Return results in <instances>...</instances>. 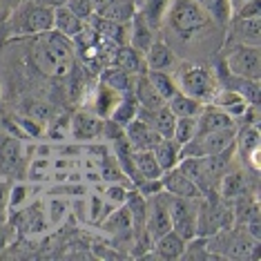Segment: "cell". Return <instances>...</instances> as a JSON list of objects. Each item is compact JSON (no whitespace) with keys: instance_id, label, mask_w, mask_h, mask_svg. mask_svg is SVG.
I'll use <instances>...</instances> for the list:
<instances>
[{"instance_id":"6da1fadb","label":"cell","mask_w":261,"mask_h":261,"mask_svg":"<svg viewBox=\"0 0 261 261\" xmlns=\"http://www.w3.org/2000/svg\"><path fill=\"white\" fill-rule=\"evenodd\" d=\"M29 61L47 79H67L76 69V49L72 38L58 32H43L32 40Z\"/></svg>"},{"instance_id":"7a4b0ae2","label":"cell","mask_w":261,"mask_h":261,"mask_svg":"<svg viewBox=\"0 0 261 261\" xmlns=\"http://www.w3.org/2000/svg\"><path fill=\"white\" fill-rule=\"evenodd\" d=\"M161 29L186 45L210 38L212 32H221V27H217L210 16L197 5V0H170Z\"/></svg>"},{"instance_id":"3957f363","label":"cell","mask_w":261,"mask_h":261,"mask_svg":"<svg viewBox=\"0 0 261 261\" xmlns=\"http://www.w3.org/2000/svg\"><path fill=\"white\" fill-rule=\"evenodd\" d=\"M3 29L9 36H38L54 29V7L40 0H22L3 20Z\"/></svg>"},{"instance_id":"277c9868","label":"cell","mask_w":261,"mask_h":261,"mask_svg":"<svg viewBox=\"0 0 261 261\" xmlns=\"http://www.w3.org/2000/svg\"><path fill=\"white\" fill-rule=\"evenodd\" d=\"M174 79L179 85V92L197 98L199 103H210L217 90L221 87L219 74L210 65H192V63H179L174 69Z\"/></svg>"},{"instance_id":"5b68a950","label":"cell","mask_w":261,"mask_h":261,"mask_svg":"<svg viewBox=\"0 0 261 261\" xmlns=\"http://www.w3.org/2000/svg\"><path fill=\"white\" fill-rule=\"evenodd\" d=\"M261 47L259 45H230L223 58V69L239 79H261Z\"/></svg>"},{"instance_id":"8992f818","label":"cell","mask_w":261,"mask_h":261,"mask_svg":"<svg viewBox=\"0 0 261 261\" xmlns=\"http://www.w3.org/2000/svg\"><path fill=\"white\" fill-rule=\"evenodd\" d=\"M168 210L172 219V230L186 241L197 239L199 199H186V197H172V194H168Z\"/></svg>"},{"instance_id":"52a82bcc","label":"cell","mask_w":261,"mask_h":261,"mask_svg":"<svg viewBox=\"0 0 261 261\" xmlns=\"http://www.w3.org/2000/svg\"><path fill=\"white\" fill-rule=\"evenodd\" d=\"M234 136H237V127L197 134L192 141H188L186 145H181V159H188V156H212V154H219V152L228 150L230 145H234Z\"/></svg>"},{"instance_id":"ba28073f","label":"cell","mask_w":261,"mask_h":261,"mask_svg":"<svg viewBox=\"0 0 261 261\" xmlns=\"http://www.w3.org/2000/svg\"><path fill=\"white\" fill-rule=\"evenodd\" d=\"M145 58V67L147 69H156V72H172L174 74V69L179 67V54L174 51V47L170 43H165V40L156 38L154 40V45L150 49L143 54Z\"/></svg>"},{"instance_id":"9c48e42d","label":"cell","mask_w":261,"mask_h":261,"mask_svg":"<svg viewBox=\"0 0 261 261\" xmlns=\"http://www.w3.org/2000/svg\"><path fill=\"white\" fill-rule=\"evenodd\" d=\"M230 43L232 45H259L261 43V16L259 18H239L232 16L228 22Z\"/></svg>"},{"instance_id":"30bf717a","label":"cell","mask_w":261,"mask_h":261,"mask_svg":"<svg viewBox=\"0 0 261 261\" xmlns=\"http://www.w3.org/2000/svg\"><path fill=\"white\" fill-rule=\"evenodd\" d=\"M161 183H163V190L172 197H186V199H203L201 190L197 188V183L190 179L188 174H183L179 168H172V170H165L163 176H161Z\"/></svg>"},{"instance_id":"8fae6325","label":"cell","mask_w":261,"mask_h":261,"mask_svg":"<svg viewBox=\"0 0 261 261\" xmlns=\"http://www.w3.org/2000/svg\"><path fill=\"white\" fill-rule=\"evenodd\" d=\"M105 118L94 114L92 110H79L72 118V136L76 141H92L103 136Z\"/></svg>"},{"instance_id":"7c38bea8","label":"cell","mask_w":261,"mask_h":261,"mask_svg":"<svg viewBox=\"0 0 261 261\" xmlns=\"http://www.w3.org/2000/svg\"><path fill=\"white\" fill-rule=\"evenodd\" d=\"M230 127H237L234 118L210 103H205L197 114V134L217 132V129H230Z\"/></svg>"},{"instance_id":"4fadbf2b","label":"cell","mask_w":261,"mask_h":261,"mask_svg":"<svg viewBox=\"0 0 261 261\" xmlns=\"http://www.w3.org/2000/svg\"><path fill=\"white\" fill-rule=\"evenodd\" d=\"M156 29L150 27V22H147L143 16H141V11L136 9L132 20H129V40L127 45L134 47L136 51H141V54H145L147 49L154 45V40H156Z\"/></svg>"},{"instance_id":"5bb4252c","label":"cell","mask_w":261,"mask_h":261,"mask_svg":"<svg viewBox=\"0 0 261 261\" xmlns=\"http://www.w3.org/2000/svg\"><path fill=\"white\" fill-rule=\"evenodd\" d=\"M123 129H125V136L129 143H132L134 150H152V147L161 141V134H159L156 129H152L150 123H145L143 118H139V116H136L132 123H127Z\"/></svg>"},{"instance_id":"9a60e30c","label":"cell","mask_w":261,"mask_h":261,"mask_svg":"<svg viewBox=\"0 0 261 261\" xmlns=\"http://www.w3.org/2000/svg\"><path fill=\"white\" fill-rule=\"evenodd\" d=\"M108 65L121 67V69H125V72L134 74V76H136V74L147 72L143 54H141V51H136L134 47H129V45L114 47V51H112V56H110V63H108Z\"/></svg>"},{"instance_id":"2e32d148","label":"cell","mask_w":261,"mask_h":261,"mask_svg":"<svg viewBox=\"0 0 261 261\" xmlns=\"http://www.w3.org/2000/svg\"><path fill=\"white\" fill-rule=\"evenodd\" d=\"M132 96L139 103V110H156L165 105V100L159 96V92L152 87V83L147 81L145 72L134 76V85H132Z\"/></svg>"},{"instance_id":"e0dca14e","label":"cell","mask_w":261,"mask_h":261,"mask_svg":"<svg viewBox=\"0 0 261 261\" xmlns=\"http://www.w3.org/2000/svg\"><path fill=\"white\" fill-rule=\"evenodd\" d=\"M210 105H215V108H219V110H223L225 114H230L237 121L243 112H246V108L250 103H248L246 98L241 96L239 92H234V90H230V87H219L217 90V94L212 96V100H210Z\"/></svg>"},{"instance_id":"ac0fdd59","label":"cell","mask_w":261,"mask_h":261,"mask_svg":"<svg viewBox=\"0 0 261 261\" xmlns=\"http://www.w3.org/2000/svg\"><path fill=\"white\" fill-rule=\"evenodd\" d=\"M186 239H181L174 230H168L165 234H161L159 239L152 241V248H154V254L159 259H168V261H174V259H183V252H186Z\"/></svg>"},{"instance_id":"d6986e66","label":"cell","mask_w":261,"mask_h":261,"mask_svg":"<svg viewBox=\"0 0 261 261\" xmlns=\"http://www.w3.org/2000/svg\"><path fill=\"white\" fill-rule=\"evenodd\" d=\"M85 25L87 22L81 20L67 5H58V7H54V32L63 34V36H67V38H74L83 32Z\"/></svg>"},{"instance_id":"ffe728a7","label":"cell","mask_w":261,"mask_h":261,"mask_svg":"<svg viewBox=\"0 0 261 261\" xmlns=\"http://www.w3.org/2000/svg\"><path fill=\"white\" fill-rule=\"evenodd\" d=\"M121 96H123L121 92L112 90L105 83H98L96 90L92 94V112L98 114L100 118H110L114 108L118 105V100H121Z\"/></svg>"},{"instance_id":"44dd1931","label":"cell","mask_w":261,"mask_h":261,"mask_svg":"<svg viewBox=\"0 0 261 261\" xmlns=\"http://www.w3.org/2000/svg\"><path fill=\"white\" fill-rule=\"evenodd\" d=\"M134 170H136V183L145 179H161L163 170L156 163L152 150H134Z\"/></svg>"},{"instance_id":"7402d4cb","label":"cell","mask_w":261,"mask_h":261,"mask_svg":"<svg viewBox=\"0 0 261 261\" xmlns=\"http://www.w3.org/2000/svg\"><path fill=\"white\" fill-rule=\"evenodd\" d=\"M219 194H221V199H237V197H243V194L248 192V181H246V174L239 170H232L230 168L225 174L221 176V181H219Z\"/></svg>"},{"instance_id":"603a6c76","label":"cell","mask_w":261,"mask_h":261,"mask_svg":"<svg viewBox=\"0 0 261 261\" xmlns=\"http://www.w3.org/2000/svg\"><path fill=\"white\" fill-rule=\"evenodd\" d=\"M152 154L156 159V163L161 165V170H172L176 168L181 161V145L174 139H161L156 145L152 147Z\"/></svg>"},{"instance_id":"cb8c5ba5","label":"cell","mask_w":261,"mask_h":261,"mask_svg":"<svg viewBox=\"0 0 261 261\" xmlns=\"http://www.w3.org/2000/svg\"><path fill=\"white\" fill-rule=\"evenodd\" d=\"M100 83H105L108 87L121 94H132L134 74H129L121 67H114V65H108V67L100 69Z\"/></svg>"},{"instance_id":"d4e9b609","label":"cell","mask_w":261,"mask_h":261,"mask_svg":"<svg viewBox=\"0 0 261 261\" xmlns=\"http://www.w3.org/2000/svg\"><path fill=\"white\" fill-rule=\"evenodd\" d=\"M197 5L212 18L217 27L225 29L230 18H232V5L230 0H197Z\"/></svg>"},{"instance_id":"484cf974","label":"cell","mask_w":261,"mask_h":261,"mask_svg":"<svg viewBox=\"0 0 261 261\" xmlns=\"http://www.w3.org/2000/svg\"><path fill=\"white\" fill-rule=\"evenodd\" d=\"M147 81L152 83V87L159 92V96H161L165 103L174 96L176 92H179V85H176V79L172 72H156V69H147L145 72Z\"/></svg>"},{"instance_id":"4316f807","label":"cell","mask_w":261,"mask_h":261,"mask_svg":"<svg viewBox=\"0 0 261 261\" xmlns=\"http://www.w3.org/2000/svg\"><path fill=\"white\" fill-rule=\"evenodd\" d=\"M170 108V112L174 114L176 118H183V116H197L201 108H203V103H199L197 98L188 96V94L183 92H176L174 96H172L168 103H165Z\"/></svg>"},{"instance_id":"83f0119b","label":"cell","mask_w":261,"mask_h":261,"mask_svg":"<svg viewBox=\"0 0 261 261\" xmlns=\"http://www.w3.org/2000/svg\"><path fill=\"white\" fill-rule=\"evenodd\" d=\"M170 7V0H143L139 5L141 16L150 22V27H154L156 32H161L163 18H165V11Z\"/></svg>"},{"instance_id":"f1b7e54d","label":"cell","mask_w":261,"mask_h":261,"mask_svg":"<svg viewBox=\"0 0 261 261\" xmlns=\"http://www.w3.org/2000/svg\"><path fill=\"white\" fill-rule=\"evenodd\" d=\"M103 228L112 234H125L132 232V215H129L127 205H123L121 210H112L103 219Z\"/></svg>"},{"instance_id":"f546056e","label":"cell","mask_w":261,"mask_h":261,"mask_svg":"<svg viewBox=\"0 0 261 261\" xmlns=\"http://www.w3.org/2000/svg\"><path fill=\"white\" fill-rule=\"evenodd\" d=\"M136 116H139V103H136V98L132 96V94H123L121 100H118V105L114 108V112H112L110 121H114L116 125L125 127L127 123H132Z\"/></svg>"},{"instance_id":"4dcf8cb0","label":"cell","mask_w":261,"mask_h":261,"mask_svg":"<svg viewBox=\"0 0 261 261\" xmlns=\"http://www.w3.org/2000/svg\"><path fill=\"white\" fill-rule=\"evenodd\" d=\"M194 136H197V116L176 118V125H174V134H172V139H174L179 145H186L188 141L194 139Z\"/></svg>"},{"instance_id":"1f68e13d","label":"cell","mask_w":261,"mask_h":261,"mask_svg":"<svg viewBox=\"0 0 261 261\" xmlns=\"http://www.w3.org/2000/svg\"><path fill=\"white\" fill-rule=\"evenodd\" d=\"M18 161H20V143L9 139L7 143L3 145V163L7 165V168H16Z\"/></svg>"},{"instance_id":"d6a6232c","label":"cell","mask_w":261,"mask_h":261,"mask_svg":"<svg viewBox=\"0 0 261 261\" xmlns=\"http://www.w3.org/2000/svg\"><path fill=\"white\" fill-rule=\"evenodd\" d=\"M67 5L69 9L74 11L76 16H79L81 20H85V22H90V18L94 16V7H92V0H67Z\"/></svg>"},{"instance_id":"836d02e7","label":"cell","mask_w":261,"mask_h":261,"mask_svg":"<svg viewBox=\"0 0 261 261\" xmlns=\"http://www.w3.org/2000/svg\"><path fill=\"white\" fill-rule=\"evenodd\" d=\"M232 16L239 18H259L261 16V0H246L232 11Z\"/></svg>"},{"instance_id":"e575fe53","label":"cell","mask_w":261,"mask_h":261,"mask_svg":"<svg viewBox=\"0 0 261 261\" xmlns=\"http://www.w3.org/2000/svg\"><path fill=\"white\" fill-rule=\"evenodd\" d=\"M129 190L125 186H121V183H112V186L108 188V192H105V197H108L110 201H114V203H125Z\"/></svg>"},{"instance_id":"d590c367","label":"cell","mask_w":261,"mask_h":261,"mask_svg":"<svg viewBox=\"0 0 261 261\" xmlns=\"http://www.w3.org/2000/svg\"><path fill=\"white\" fill-rule=\"evenodd\" d=\"M67 210V201L65 199H51L49 201V221L51 223H58Z\"/></svg>"},{"instance_id":"8d00e7d4","label":"cell","mask_w":261,"mask_h":261,"mask_svg":"<svg viewBox=\"0 0 261 261\" xmlns=\"http://www.w3.org/2000/svg\"><path fill=\"white\" fill-rule=\"evenodd\" d=\"M100 210H103V199H100V197H92L90 219L94 223H98V221H103V219H105V212H100Z\"/></svg>"},{"instance_id":"74e56055","label":"cell","mask_w":261,"mask_h":261,"mask_svg":"<svg viewBox=\"0 0 261 261\" xmlns=\"http://www.w3.org/2000/svg\"><path fill=\"white\" fill-rule=\"evenodd\" d=\"M25 199H27V188L25 186H18V188L11 190V207L20 205Z\"/></svg>"},{"instance_id":"f35d334b","label":"cell","mask_w":261,"mask_h":261,"mask_svg":"<svg viewBox=\"0 0 261 261\" xmlns=\"http://www.w3.org/2000/svg\"><path fill=\"white\" fill-rule=\"evenodd\" d=\"M40 3L49 5V7H58V5H65V3H67V0H40Z\"/></svg>"},{"instance_id":"ab89813d","label":"cell","mask_w":261,"mask_h":261,"mask_svg":"<svg viewBox=\"0 0 261 261\" xmlns=\"http://www.w3.org/2000/svg\"><path fill=\"white\" fill-rule=\"evenodd\" d=\"M7 14L9 11H7V7H5V0H0V20L7 18Z\"/></svg>"},{"instance_id":"60d3db41","label":"cell","mask_w":261,"mask_h":261,"mask_svg":"<svg viewBox=\"0 0 261 261\" xmlns=\"http://www.w3.org/2000/svg\"><path fill=\"white\" fill-rule=\"evenodd\" d=\"M241 3H246V0H230V5H232V11H234L237 7H239Z\"/></svg>"},{"instance_id":"b9f144b4","label":"cell","mask_w":261,"mask_h":261,"mask_svg":"<svg viewBox=\"0 0 261 261\" xmlns=\"http://www.w3.org/2000/svg\"><path fill=\"white\" fill-rule=\"evenodd\" d=\"M134 3H136V5H141V3H143V0H134Z\"/></svg>"},{"instance_id":"7bdbcfd3","label":"cell","mask_w":261,"mask_h":261,"mask_svg":"<svg viewBox=\"0 0 261 261\" xmlns=\"http://www.w3.org/2000/svg\"><path fill=\"white\" fill-rule=\"evenodd\" d=\"M0 25H3V20H0Z\"/></svg>"}]
</instances>
